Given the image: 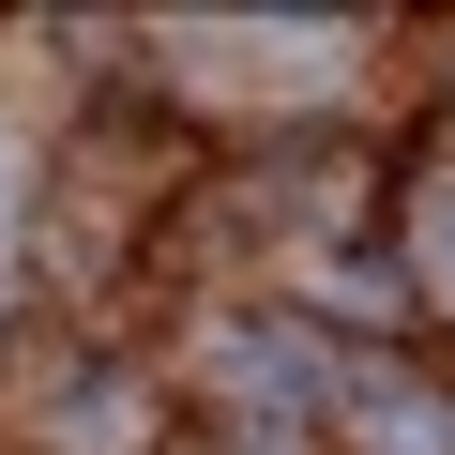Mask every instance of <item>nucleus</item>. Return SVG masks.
<instances>
[{
    "label": "nucleus",
    "instance_id": "nucleus-1",
    "mask_svg": "<svg viewBox=\"0 0 455 455\" xmlns=\"http://www.w3.org/2000/svg\"><path fill=\"white\" fill-rule=\"evenodd\" d=\"M349 455H455V395H425V379H364V395H349Z\"/></svg>",
    "mask_w": 455,
    "mask_h": 455
},
{
    "label": "nucleus",
    "instance_id": "nucleus-2",
    "mask_svg": "<svg viewBox=\"0 0 455 455\" xmlns=\"http://www.w3.org/2000/svg\"><path fill=\"white\" fill-rule=\"evenodd\" d=\"M425 274H440V289H455V197H440V212H425Z\"/></svg>",
    "mask_w": 455,
    "mask_h": 455
}]
</instances>
